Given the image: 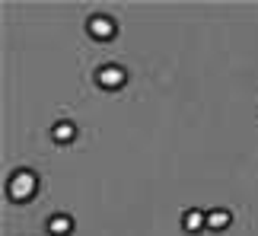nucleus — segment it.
I'll return each instance as SVG.
<instances>
[{"instance_id":"nucleus-1","label":"nucleus","mask_w":258,"mask_h":236,"mask_svg":"<svg viewBox=\"0 0 258 236\" xmlns=\"http://www.w3.org/2000/svg\"><path fill=\"white\" fill-rule=\"evenodd\" d=\"M35 189H38V179H35V172H29V169L16 172L13 179H10V185H7V192H10V198H13V201H26V198H32Z\"/></svg>"},{"instance_id":"nucleus-2","label":"nucleus","mask_w":258,"mask_h":236,"mask_svg":"<svg viewBox=\"0 0 258 236\" xmlns=\"http://www.w3.org/2000/svg\"><path fill=\"white\" fill-rule=\"evenodd\" d=\"M96 80H99V86H102V90H121L124 80H127V74H124L118 64H105V67H99Z\"/></svg>"},{"instance_id":"nucleus-3","label":"nucleus","mask_w":258,"mask_h":236,"mask_svg":"<svg viewBox=\"0 0 258 236\" xmlns=\"http://www.w3.org/2000/svg\"><path fill=\"white\" fill-rule=\"evenodd\" d=\"M89 35H93V38H102V42H105V38L115 35V23H112L108 16H93V19H89Z\"/></svg>"},{"instance_id":"nucleus-4","label":"nucleus","mask_w":258,"mask_h":236,"mask_svg":"<svg viewBox=\"0 0 258 236\" xmlns=\"http://www.w3.org/2000/svg\"><path fill=\"white\" fill-rule=\"evenodd\" d=\"M71 230H74V220L67 217V214H54V217L48 220V233L51 236H67Z\"/></svg>"},{"instance_id":"nucleus-5","label":"nucleus","mask_w":258,"mask_h":236,"mask_svg":"<svg viewBox=\"0 0 258 236\" xmlns=\"http://www.w3.org/2000/svg\"><path fill=\"white\" fill-rule=\"evenodd\" d=\"M182 223H185L188 233H198V230L207 227V214H204V211H188L185 217H182Z\"/></svg>"},{"instance_id":"nucleus-6","label":"nucleus","mask_w":258,"mask_h":236,"mask_svg":"<svg viewBox=\"0 0 258 236\" xmlns=\"http://www.w3.org/2000/svg\"><path fill=\"white\" fill-rule=\"evenodd\" d=\"M51 137L57 144H71L74 137H77V128L71 125V122H61V125H54V131H51Z\"/></svg>"},{"instance_id":"nucleus-7","label":"nucleus","mask_w":258,"mask_h":236,"mask_svg":"<svg viewBox=\"0 0 258 236\" xmlns=\"http://www.w3.org/2000/svg\"><path fill=\"white\" fill-rule=\"evenodd\" d=\"M207 227L211 230H226L230 227V211H211L207 214Z\"/></svg>"}]
</instances>
